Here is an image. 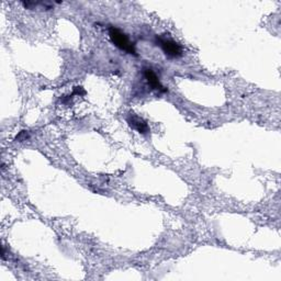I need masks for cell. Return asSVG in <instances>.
<instances>
[{
  "mask_svg": "<svg viewBox=\"0 0 281 281\" xmlns=\"http://www.w3.org/2000/svg\"><path fill=\"white\" fill-rule=\"evenodd\" d=\"M109 37L116 48H119L122 51L127 52L128 54H133V55L136 54L135 49H134V45L130 41V39L127 38V35L125 33L120 31L119 29L113 28V27L110 28Z\"/></svg>",
  "mask_w": 281,
  "mask_h": 281,
  "instance_id": "1",
  "label": "cell"
},
{
  "mask_svg": "<svg viewBox=\"0 0 281 281\" xmlns=\"http://www.w3.org/2000/svg\"><path fill=\"white\" fill-rule=\"evenodd\" d=\"M157 42L160 44L164 53L172 58H177L183 55V51H181L180 45L176 43L175 41L171 39H165V38H157Z\"/></svg>",
  "mask_w": 281,
  "mask_h": 281,
  "instance_id": "2",
  "label": "cell"
},
{
  "mask_svg": "<svg viewBox=\"0 0 281 281\" xmlns=\"http://www.w3.org/2000/svg\"><path fill=\"white\" fill-rule=\"evenodd\" d=\"M126 121L131 127H133L134 130H136L139 133L146 134L150 132V127L148 125V123H146L142 118L137 116L136 114L130 113L126 116Z\"/></svg>",
  "mask_w": 281,
  "mask_h": 281,
  "instance_id": "3",
  "label": "cell"
},
{
  "mask_svg": "<svg viewBox=\"0 0 281 281\" xmlns=\"http://www.w3.org/2000/svg\"><path fill=\"white\" fill-rule=\"evenodd\" d=\"M144 77H145L146 80H148V83L151 86L152 89L158 90L161 92H166L167 91L166 88L161 84L160 78L157 77V75L154 73L153 69H151V68L144 69Z\"/></svg>",
  "mask_w": 281,
  "mask_h": 281,
  "instance_id": "4",
  "label": "cell"
}]
</instances>
